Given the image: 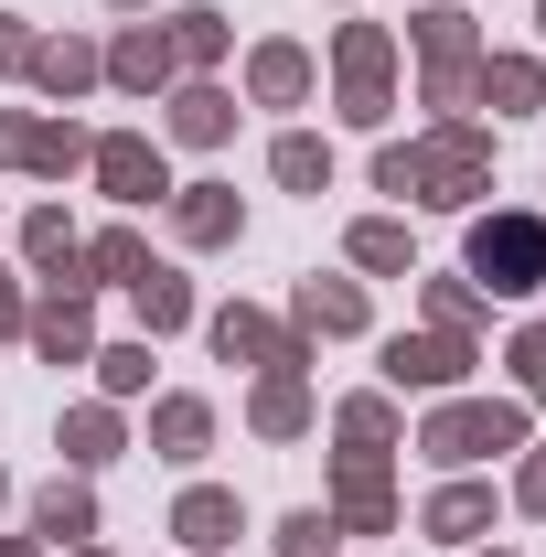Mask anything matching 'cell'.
<instances>
[{
	"label": "cell",
	"instance_id": "1",
	"mask_svg": "<svg viewBox=\"0 0 546 557\" xmlns=\"http://www.w3.org/2000/svg\"><path fill=\"white\" fill-rule=\"evenodd\" d=\"M482 172H493V139L482 129H439V139H418V150H386L375 161V183L408 194V205H472Z\"/></svg>",
	"mask_w": 546,
	"mask_h": 557
},
{
	"label": "cell",
	"instance_id": "2",
	"mask_svg": "<svg viewBox=\"0 0 546 557\" xmlns=\"http://www.w3.org/2000/svg\"><path fill=\"white\" fill-rule=\"evenodd\" d=\"M472 278L493 289V300H525L546 278V225L536 214H482L472 225Z\"/></svg>",
	"mask_w": 546,
	"mask_h": 557
},
{
	"label": "cell",
	"instance_id": "3",
	"mask_svg": "<svg viewBox=\"0 0 546 557\" xmlns=\"http://www.w3.org/2000/svg\"><path fill=\"white\" fill-rule=\"evenodd\" d=\"M429 461H493V450H525V408H504V397H472V408H439L429 418V440H418Z\"/></svg>",
	"mask_w": 546,
	"mask_h": 557
},
{
	"label": "cell",
	"instance_id": "4",
	"mask_svg": "<svg viewBox=\"0 0 546 557\" xmlns=\"http://www.w3.org/2000/svg\"><path fill=\"white\" fill-rule=\"evenodd\" d=\"M386 54H397V44H386L375 22H343V119H364V129L386 119Z\"/></svg>",
	"mask_w": 546,
	"mask_h": 557
},
{
	"label": "cell",
	"instance_id": "5",
	"mask_svg": "<svg viewBox=\"0 0 546 557\" xmlns=\"http://www.w3.org/2000/svg\"><path fill=\"white\" fill-rule=\"evenodd\" d=\"M461 375H472V333H397V344H386V386H461Z\"/></svg>",
	"mask_w": 546,
	"mask_h": 557
},
{
	"label": "cell",
	"instance_id": "6",
	"mask_svg": "<svg viewBox=\"0 0 546 557\" xmlns=\"http://www.w3.org/2000/svg\"><path fill=\"white\" fill-rule=\"evenodd\" d=\"M86 161H97V183H108V194H119V205H150V194H161V150H150V139H139V129H119V139H97V150H86Z\"/></svg>",
	"mask_w": 546,
	"mask_h": 557
},
{
	"label": "cell",
	"instance_id": "7",
	"mask_svg": "<svg viewBox=\"0 0 546 557\" xmlns=\"http://www.w3.org/2000/svg\"><path fill=\"white\" fill-rule=\"evenodd\" d=\"M214 354H225V364H289V375H300V344H289L278 322H258V311H214Z\"/></svg>",
	"mask_w": 546,
	"mask_h": 557
},
{
	"label": "cell",
	"instance_id": "8",
	"mask_svg": "<svg viewBox=\"0 0 546 557\" xmlns=\"http://www.w3.org/2000/svg\"><path fill=\"white\" fill-rule=\"evenodd\" d=\"M97 139L86 129H44V119H0V161H33V172H75Z\"/></svg>",
	"mask_w": 546,
	"mask_h": 557
},
{
	"label": "cell",
	"instance_id": "9",
	"mask_svg": "<svg viewBox=\"0 0 546 557\" xmlns=\"http://www.w3.org/2000/svg\"><path fill=\"white\" fill-rule=\"evenodd\" d=\"M172 536L194 557H214V547H236V493H214V483H194L183 504H172Z\"/></svg>",
	"mask_w": 546,
	"mask_h": 557
},
{
	"label": "cell",
	"instance_id": "10",
	"mask_svg": "<svg viewBox=\"0 0 546 557\" xmlns=\"http://www.w3.org/2000/svg\"><path fill=\"white\" fill-rule=\"evenodd\" d=\"M22 333H33V344L54 354V364H86V300H75V289H54V300H44V311H33V322H22Z\"/></svg>",
	"mask_w": 546,
	"mask_h": 557
},
{
	"label": "cell",
	"instance_id": "11",
	"mask_svg": "<svg viewBox=\"0 0 546 557\" xmlns=\"http://www.w3.org/2000/svg\"><path fill=\"white\" fill-rule=\"evenodd\" d=\"M150 440H161V461H204V440H214V408H204V397H161Z\"/></svg>",
	"mask_w": 546,
	"mask_h": 557
},
{
	"label": "cell",
	"instance_id": "12",
	"mask_svg": "<svg viewBox=\"0 0 546 557\" xmlns=\"http://www.w3.org/2000/svg\"><path fill=\"white\" fill-rule=\"evenodd\" d=\"M472 86H482V108H504V119H525V108L546 97V75L525 65V54H482V75H472Z\"/></svg>",
	"mask_w": 546,
	"mask_h": 557
},
{
	"label": "cell",
	"instance_id": "13",
	"mask_svg": "<svg viewBox=\"0 0 546 557\" xmlns=\"http://www.w3.org/2000/svg\"><path fill=\"white\" fill-rule=\"evenodd\" d=\"M225 129H236V97H225V86H183V97H172V139L214 150Z\"/></svg>",
	"mask_w": 546,
	"mask_h": 557
},
{
	"label": "cell",
	"instance_id": "14",
	"mask_svg": "<svg viewBox=\"0 0 546 557\" xmlns=\"http://www.w3.org/2000/svg\"><path fill=\"white\" fill-rule=\"evenodd\" d=\"M172 225H183L194 247H225V236H236V194H225V183H183V205H172Z\"/></svg>",
	"mask_w": 546,
	"mask_h": 557
},
{
	"label": "cell",
	"instance_id": "15",
	"mask_svg": "<svg viewBox=\"0 0 546 557\" xmlns=\"http://www.w3.org/2000/svg\"><path fill=\"white\" fill-rule=\"evenodd\" d=\"M300 333H364V289L353 278H311L300 289Z\"/></svg>",
	"mask_w": 546,
	"mask_h": 557
},
{
	"label": "cell",
	"instance_id": "16",
	"mask_svg": "<svg viewBox=\"0 0 546 557\" xmlns=\"http://www.w3.org/2000/svg\"><path fill=\"white\" fill-rule=\"evenodd\" d=\"M247 86H258L269 108H289V97H311V54H300V44H258V65H247Z\"/></svg>",
	"mask_w": 546,
	"mask_h": 557
},
{
	"label": "cell",
	"instance_id": "17",
	"mask_svg": "<svg viewBox=\"0 0 546 557\" xmlns=\"http://www.w3.org/2000/svg\"><path fill=\"white\" fill-rule=\"evenodd\" d=\"M129 300H139V322H150V333H183V322H194V289H183L172 269H139Z\"/></svg>",
	"mask_w": 546,
	"mask_h": 557
},
{
	"label": "cell",
	"instance_id": "18",
	"mask_svg": "<svg viewBox=\"0 0 546 557\" xmlns=\"http://www.w3.org/2000/svg\"><path fill=\"white\" fill-rule=\"evenodd\" d=\"M482 525H493V493H482V483L429 493V536H450V547H461V536H482Z\"/></svg>",
	"mask_w": 546,
	"mask_h": 557
},
{
	"label": "cell",
	"instance_id": "19",
	"mask_svg": "<svg viewBox=\"0 0 546 557\" xmlns=\"http://www.w3.org/2000/svg\"><path fill=\"white\" fill-rule=\"evenodd\" d=\"M108 75H119V86H161V75H172V33H119V44H108Z\"/></svg>",
	"mask_w": 546,
	"mask_h": 557
},
{
	"label": "cell",
	"instance_id": "20",
	"mask_svg": "<svg viewBox=\"0 0 546 557\" xmlns=\"http://www.w3.org/2000/svg\"><path fill=\"white\" fill-rule=\"evenodd\" d=\"M33 525H44L54 547H75V536H97V504H86V483H54L44 504H33Z\"/></svg>",
	"mask_w": 546,
	"mask_h": 557
},
{
	"label": "cell",
	"instance_id": "21",
	"mask_svg": "<svg viewBox=\"0 0 546 557\" xmlns=\"http://www.w3.org/2000/svg\"><path fill=\"white\" fill-rule=\"evenodd\" d=\"M65 461H86V472L119 461V408H75L65 418Z\"/></svg>",
	"mask_w": 546,
	"mask_h": 557
},
{
	"label": "cell",
	"instance_id": "22",
	"mask_svg": "<svg viewBox=\"0 0 546 557\" xmlns=\"http://www.w3.org/2000/svg\"><path fill=\"white\" fill-rule=\"evenodd\" d=\"M258 429H269V440H289V429H311V397H300V375H289V364H278L269 386H258Z\"/></svg>",
	"mask_w": 546,
	"mask_h": 557
},
{
	"label": "cell",
	"instance_id": "23",
	"mask_svg": "<svg viewBox=\"0 0 546 557\" xmlns=\"http://www.w3.org/2000/svg\"><path fill=\"white\" fill-rule=\"evenodd\" d=\"M33 75H44L54 97H75V86H97V54H86V44H33Z\"/></svg>",
	"mask_w": 546,
	"mask_h": 557
},
{
	"label": "cell",
	"instance_id": "24",
	"mask_svg": "<svg viewBox=\"0 0 546 557\" xmlns=\"http://www.w3.org/2000/svg\"><path fill=\"white\" fill-rule=\"evenodd\" d=\"M278 183H289V194H322V183H333V150H322V139H278Z\"/></svg>",
	"mask_w": 546,
	"mask_h": 557
},
{
	"label": "cell",
	"instance_id": "25",
	"mask_svg": "<svg viewBox=\"0 0 546 557\" xmlns=\"http://www.w3.org/2000/svg\"><path fill=\"white\" fill-rule=\"evenodd\" d=\"M225 54V11H183L172 22V65H214Z\"/></svg>",
	"mask_w": 546,
	"mask_h": 557
},
{
	"label": "cell",
	"instance_id": "26",
	"mask_svg": "<svg viewBox=\"0 0 546 557\" xmlns=\"http://www.w3.org/2000/svg\"><path fill=\"white\" fill-rule=\"evenodd\" d=\"M75 269H97V278H139L150 258H139V236H129V225H108L97 247H75Z\"/></svg>",
	"mask_w": 546,
	"mask_h": 557
},
{
	"label": "cell",
	"instance_id": "27",
	"mask_svg": "<svg viewBox=\"0 0 546 557\" xmlns=\"http://www.w3.org/2000/svg\"><path fill=\"white\" fill-rule=\"evenodd\" d=\"M353 269H408V225H386V214H375V225H353Z\"/></svg>",
	"mask_w": 546,
	"mask_h": 557
},
{
	"label": "cell",
	"instance_id": "28",
	"mask_svg": "<svg viewBox=\"0 0 546 557\" xmlns=\"http://www.w3.org/2000/svg\"><path fill=\"white\" fill-rule=\"evenodd\" d=\"M22 247H33V269H65V278H75V225H65V214H33V225H22Z\"/></svg>",
	"mask_w": 546,
	"mask_h": 557
},
{
	"label": "cell",
	"instance_id": "29",
	"mask_svg": "<svg viewBox=\"0 0 546 557\" xmlns=\"http://www.w3.org/2000/svg\"><path fill=\"white\" fill-rule=\"evenodd\" d=\"M97 375H108V397H139L150 386V344H108V354H86Z\"/></svg>",
	"mask_w": 546,
	"mask_h": 557
},
{
	"label": "cell",
	"instance_id": "30",
	"mask_svg": "<svg viewBox=\"0 0 546 557\" xmlns=\"http://www.w3.org/2000/svg\"><path fill=\"white\" fill-rule=\"evenodd\" d=\"M333 547V515H289V525H278V557H322Z\"/></svg>",
	"mask_w": 546,
	"mask_h": 557
},
{
	"label": "cell",
	"instance_id": "31",
	"mask_svg": "<svg viewBox=\"0 0 546 557\" xmlns=\"http://www.w3.org/2000/svg\"><path fill=\"white\" fill-rule=\"evenodd\" d=\"M504 364H514V386H525V397H546V333H514Z\"/></svg>",
	"mask_w": 546,
	"mask_h": 557
},
{
	"label": "cell",
	"instance_id": "32",
	"mask_svg": "<svg viewBox=\"0 0 546 557\" xmlns=\"http://www.w3.org/2000/svg\"><path fill=\"white\" fill-rule=\"evenodd\" d=\"M386 429H397L386 397H353V408H343V440H386Z\"/></svg>",
	"mask_w": 546,
	"mask_h": 557
},
{
	"label": "cell",
	"instance_id": "33",
	"mask_svg": "<svg viewBox=\"0 0 546 557\" xmlns=\"http://www.w3.org/2000/svg\"><path fill=\"white\" fill-rule=\"evenodd\" d=\"M429 311H439V333H472V289H461V278H439V289H429Z\"/></svg>",
	"mask_w": 546,
	"mask_h": 557
},
{
	"label": "cell",
	"instance_id": "34",
	"mask_svg": "<svg viewBox=\"0 0 546 557\" xmlns=\"http://www.w3.org/2000/svg\"><path fill=\"white\" fill-rule=\"evenodd\" d=\"M0 65H33V33H22L11 11H0Z\"/></svg>",
	"mask_w": 546,
	"mask_h": 557
},
{
	"label": "cell",
	"instance_id": "35",
	"mask_svg": "<svg viewBox=\"0 0 546 557\" xmlns=\"http://www.w3.org/2000/svg\"><path fill=\"white\" fill-rule=\"evenodd\" d=\"M33 311H22V289H11V269H0V333H22Z\"/></svg>",
	"mask_w": 546,
	"mask_h": 557
},
{
	"label": "cell",
	"instance_id": "36",
	"mask_svg": "<svg viewBox=\"0 0 546 557\" xmlns=\"http://www.w3.org/2000/svg\"><path fill=\"white\" fill-rule=\"evenodd\" d=\"M514 493H525V504H536V515H546V450H536V461H525V483H514Z\"/></svg>",
	"mask_w": 546,
	"mask_h": 557
},
{
	"label": "cell",
	"instance_id": "37",
	"mask_svg": "<svg viewBox=\"0 0 546 557\" xmlns=\"http://www.w3.org/2000/svg\"><path fill=\"white\" fill-rule=\"evenodd\" d=\"M0 557H44V547H0Z\"/></svg>",
	"mask_w": 546,
	"mask_h": 557
},
{
	"label": "cell",
	"instance_id": "38",
	"mask_svg": "<svg viewBox=\"0 0 546 557\" xmlns=\"http://www.w3.org/2000/svg\"><path fill=\"white\" fill-rule=\"evenodd\" d=\"M536 33H546V0H536Z\"/></svg>",
	"mask_w": 546,
	"mask_h": 557
},
{
	"label": "cell",
	"instance_id": "39",
	"mask_svg": "<svg viewBox=\"0 0 546 557\" xmlns=\"http://www.w3.org/2000/svg\"><path fill=\"white\" fill-rule=\"evenodd\" d=\"M75 557H97V547H75Z\"/></svg>",
	"mask_w": 546,
	"mask_h": 557
},
{
	"label": "cell",
	"instance_id": "40",
	"mask_svg": "<svg viewBox=\"0 0 546 557\" xmlns=\"http://www.w3.org/2000/svg\"><path fill=\"white\" fill-rule=\"evenodd\" d=\"M119 11H129V0H119Z\"/></svg>",
	"mask_w": 546,
	"mask_h": 557
},
{
	"label": "cell",
	"instance_id": "41",
	"mask_svg": "<svg viewBox=\"0 0 546 557\" xmlns=\"http://www.w3.org/2000/svg\"><path fill=\"white\" fill-rule=\"evenodd\" d=\"M493 557H504V547H493Z\"/></svg>",
	"mask_w": 546,
	"mask_h": 557
}]
</instances>
